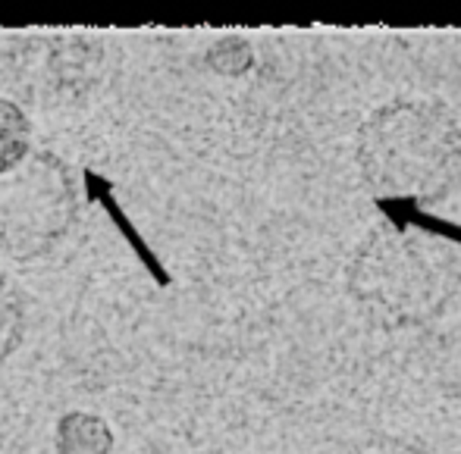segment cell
Masks as SVG:
<instances>
[{
    "label": "cell",
    "mask_w": 461,
    "mask_h": 454,
    "mask_svg": "<svg viewBox=\"0 0 461 454\" xmlns=\"http://www.w3.org/2000/svg\"><path fill=\"white\" fill-rule=\"evenodd\" d=\"M355 164L376 194L439 200L461 182V126L433 101H393L355 135Z\"/></svg>",
    "instance_id": "obj_1"
},
{
    "label": "cell",
    "mask_w": 461,
    "mask_h": 454,
    "mask_svg": "<svg viewBox=\"0 0 461 454\" xmlns=\"http://www.w3.org/2000/svg\"><path fill=\"white\" fill-rule=\"evenodd\" d=\"M348 295L383 329H420L439 320L458 295V272L399 229H376L355 248Z\"/></svg>",
    "instance_id": "obj_2"
},
{
    "label": "cell",
    "mask_w": 461,
    "mask_h": 454,
    "mask_svg": "<svg viewBox=\"0 0 461 454\" xmlns=\"http://www.w3.org/2000/svg\"><path fill=\"white\" fill-rule=\"evenodd\" d=\"M76 219V188L67 164L32 151L16 170L0 176V251L19 261L44 254Z\"/></svg>",
    "instance_id": "obj_3"
},
{
    "label": "cell",
    "mask_w": 461,
    "mask_h": 454,
    "mask_svg": "<svg viewBox=\"0 0 461 454\" xmlns=\"http://www.w3.org/2000/svg\"><path fill=\"white\" fill-rule=\"evenodd\" d=\"M104 44L88 35H25L4 54L6 79L35 103H73L97 85Z\"/></svg>",
    "instance_id": "obj_4"
},
{
    "label": "cell",
    "mask_w": 461,
    "mask_h": 454,
    "mask_svg": "<svg viewBox=\"0 0 461 454\" xmlns=\"http://www.w3.org/2000/svg\"><path fill=\"white\" fill-rule=\"evenodd\" d=\"M82 179H86L88 198L97 200V204H101L104 210H107L110 223H113L116 229L122 232V238H126V245L135 251V254H139V261L145 263L148 272H151V276L158 279L160 285H167V282H170V276H167V270L160 267V261H158V257H154V251L148 248V242H145V238H141V232L135 229V226H132V219L126 217V210H122V207H120V200H116V194H113V182H110V179H104L101 173H95L92 166H86V170H82Z\"/></svg>",
    "instance_id": "obj_5"
},
{
    "label": "cell",
    "mask_w": 461,
    "mask_h": 454,
    "mask_svg": "<svg viewBox=\"0 0 461 454\" xmlns=\"http://www.w3.org/2000/svg\"><path fill=\"white\" fill-rule=\"evenodd\" d=\"M113 449V432L107 420L97 414L73 411L63 414L57 423V451L60 454H110Z\"/></svg>",
    "instance_id": "obj_6"
},
{
    "label": "cell",
    "mask_w": 461,
    "mask_h": 454,
    "mask_svg": "<svg viewBox=\"0 0 461 454\" xmlns=\"http://www.w3.org/2000/svg\"><path fill=\"white\" fill-rule=\"evenodd\" d=\"M32 147V122L23 107L0 97V176L16 170Z\"/></svg>",
    "instance_id": "obj_7"
},
{
    "label": "cell",
    "mask_w": 461,
    "mask_h": 454,
    "mask_svg": "<svg viewBox=\"0 0 461 454\" xmlns=\"http://www.w3.org/2000/svg\"><path fill=\"white\" fill-rule=\"evenodd\" d=\"M23 329H25L23 295L10 282V276L0 270V361H6L19 348Z\"/></svg>",
    "instance_id": "obj_8"
},
{
    "label": "cell",
    "mask_w": 461,
    "mask_h": 454,
    "mask_svg": "<svg viewBox=\"0 0 461 454\" xmlns=\"http://www.w3.org/2000/svg\"><path fill=\"white\" fill-rule=\"evenodd\" d=\"M255 63V50L245 38H220L211 50H207V67L213 73H223V76H242L251 69Z\"/></svg>",
    "instance_id": "obj_9"
},
{
    "label": "cell",
    "mask_w": 461,
    "mask_h": 454,
    "mask_svg": "<svg viewBox=\"0 0 461 454\" xmlns=\"http://www.w3.org/2000/svg\"><path fill=\"white\" fill-rule=\"evenodd\" d=\"M346 454H433L427 445L402 436H367L355 442Z\"/></svg>",
    "instance_id": "obj_10"
}]
</instances>
